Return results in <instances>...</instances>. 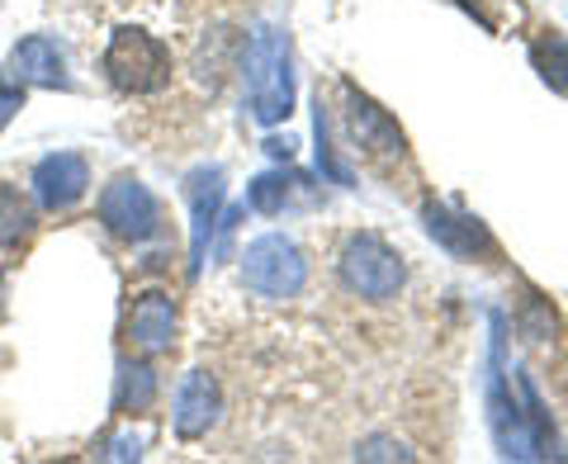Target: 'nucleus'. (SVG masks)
Wrapping results in <instances>:
<instances>
[{
  "instance_id": "obj_11",
  "label": "nucleus",
  "mask_w": 568,
  "mask_h": 464,
  "mask_svg": "<svg viewBox=\"0 0 568 464\" xmlns=\"http://www.w3.org/2000/svg\"><path fill=\"white\" fill-rule=\"evenodd\" d=\"M422 219H426V232L446 246L450 256L459 261H478V256H493L497 246H493V232L474 219V213H459L450 204H426L422 209Z\"/></svg>"
},
{
  "instance_id": "obj_10",
  "label": "nucleus",
  "mask_w": 568,
  "mask_h": 464,
  "mask_svg": "<svg viewBox=\"0 0 568 464\" xmlns=\"http://www.w3.org/2000/svg\"><path fill=\"white\" fill-rule=\"evenodd\" d=\"M219 413H223L219 380H213L209 370H190L185 380H181V389H175V413H171L175 436H181V441L209 436V426L219 422Z\"/></svg>"
},
{
  "instance_id": "obj_9",
  "label": "nucleus",
  "mask_w": 568,
  "mask_h": 464,
  "mask_svg": "<svg viewBox=\"0 0 568 464\" xmlns=\"http://www.w3.org/2000/svg\"><path fill=\"white\" fill-rule=\"evenodd\" d=\"M85 190H91V167H85V157H77V152H52L33 167V200L48 213L81 204Z\"/></svg>"
},
{
  "instance_id": "obj_19",
  "label": "nucleus",
  "mask_w": 568,
  "mask_h": 464,
  "mask_svg": "<svg viewBox=\"0 0 568 464\" xmlns=\"http://www.w3.org/2000/svg\"><path fill=\"white\" fill-rule=\"evenodd\" d=\"M455 6H465L474 20L484 29H493V33H507V29H517L526 20L521 0H455Z\"/></svg>"
},
{
  "instance_id": "obj_18",
  "label": "nucleus",
  "mask_w": 568,
  "mask_h": 464,
  "mask_svg": "<svg viewBox=\"0 0 568 464\" xmlns=\"http://www.w3.org/2000/svg\"><path fill=\"white\" fill-rule=\"evenodd\" d=\"M152 399H156L152 365H123V374H119V413H148Z\"/></svg>"
},
{
  "instance_id": "obj_23",
  "label": "nucleus",
  "mask_w": 568,
  "mask_h": 464,
  "mask_svg": "<svg viewBox=\"0 0 568 464\" xmlns=\"http://www.w3.org/2000/svg\"><path fill=\"white\" fill-rule=\"evenodd\" d=\"M355 455H361V460H413V451H403V445L394 451V445H388V441H365Z\"/></svg>"
},
{
  "instance_id": "obj_17",
  "label": "nucleus",
  "mask_w": 568,
  "mask_h": 464,
  "mask_svg": "<svg viewBox=\"0 0 568 464\" xmlns=\"http://www.w3.org/2000/svg\"><path fill=\"white\" fill-rule=\"evenodd\" d=\"M298 185H304V175H284V171H265L252 181V209L256 213H284L294 204Z\"/></svg>"
},
{
  "instance_id": "obj_20",
  "label": "nucleus",
  "mask_w": 568,
  "mask_h": 464,
  "mask_svg": "<svg viewBox=\"0 0 568 464\" xmlns=\"http://www.w3.org/2000/svg\"><path fill=\"white\" fill-rule=\"evenodd\" d=\"M313 133H317V167H323L327 175H332V181H351V175H346V167L342 162H336V157H332V142H327V114H323V100H317V119H313Z\"/></svg>"
},
{
  "instance_id": "obj_21",
  "label": "nucleus",
  "mask_w": 568,
  "mask_h": 464,
  "mask_svg": "<svg viewBox=\"0 0 568 464\" xmlns=\"http://www.w3.org/2000/svg\"><path fill=\"white\" fill-rule=\"evenodd\" d=\"M24 110V91L20 85H0V133L10 129V119Z\"/></svg>"
},
{
  "instance_id": "obj_6",
  "label": "nucleus",
  "mask_w": 568,
  "mask_h": 464,
  "mask_svg": "<svg viewBox=\"0 0 568 464\" xmlns=\"http://www.w3.org/2000/svg\"><path fill=\"white\" fill-rule=\"evenodd\" d=\"M342 119H346V133H351V142H355V152H365L369 162L394 167V162H403V157H407L403 129H398V123L388 119L365 91H355L351 81L342 85Z\"/></svg>"
},
{
  "instance_id": "obj_2",
  "label": "nucleus",
  "mask_w": 568,
  "mask_h": 464,
  "mask_svg": "<svg viewBox=\"0 0 568 464\" xmlns=\"http://www.w3.org/2000/svg\"><path fill=\"white\" fill-rule=\"evenodd\" d=\"M503 313H493V346H488V422L497 436V451L507 460H549L555 451L540 441V432L521 413V399L507 374V346H503Z\"/></svg>"
},
{
  "instance_id": "obj_16",
  "label": "nucleus",
  "mask_w": 568,
  "mask_h": 464,
  "mask_svg": "<svg viewBox=\"0 0 568 464\" xmlns=\"http://www.w3.org/2000/svg\"><path fill=\"white\" fill-rule=\"evenodd\" d=\"M530 67L540 71V81L549 85V91L568 95V39H559V33H540V39L530 43Z\"/></svg>"
},
{
  "instance_id": "obj_7",
  "label": "nucleus",
  "mask_w": 568,
  "mask_h": 464,
  "mask_svg": "<svg viewBox=\"0 0 568 464\" xmlns=\"http://www.w3.org/2000/svg\"><path fill=\"white\" fill-rule=\"evenodd\" d=\"M100 223L119 242H152L156 228H162V209H156V194L138 175H119L100 194Z\"/></svg>"
},
{
  "instance_id": "obj_5",
  "label": "nucleus",
  "mask_w": 568,
  "mask_h": 464,
  "mask_svg": "<svg viewBox=\"0 0 568 464\" xmlns=\"http://www.w3.org/2000/svg\"><path fill=\"white\" fill-rule=\"evenodd\" d=\"M242 284L261 299H294L308 284L304 246L284 232H265L242 252Z\"/></svg>"
},
{
  "instance_id": "obj_12",
  "label": "nucleus",
  "mask_w": 568,
  "mask_h": 464,
  "mask_svg": "<svg viewBox=\"0 0 568 464\" xmlns=\"http://www.w3.org/2000/svg\"><path fill=\"white\" fill-rule=\"evenodd\" d=\"M175 323H181L175 299L162 294V290H148V294H138L133 309H129V342L142 355H162L175 342Z\"/></svg>"
},
{
  "instance_id": "obj_8",
  "label": "nucleus",
  "mask_w": 568,
  "mask_h": 464,
  "mask_svg": "<svg viewBox=\"0 0 568 464\" xmlns=\"http://www.w3.org/2000/svg\"><path fill=\"white\" fill-rule=\"evenodd\" d=\"M185 200H190V280H200L209 261V242L223 219V171L200 167L185 175Z\"/></svg>"
},
{
  "instance_id": "obj_24",
  "label": "nucleus",
  "mask_w": 568,
  "mask_h": 464,
  "mask_svg": "<svg viewBox=\"0 0 568 464\" xmlns=\"http://www.w3.org/2000/svg\"><path fill=\"white\" fill-rule=\"evenodd\" d=\"M265 152H271V157H284V162H290V157H294V138H265Z\"/></svg>"
},
{
  "instance_id": "obj_4",
  "label": "nucleus",
  "mask_w": 568,
  "mask_h": 464,
  "mask_svg": "<svg viewBox=\"0 0 568 464\" xmlns=\"http://www.w3.org/2000/svg\"><path fill=\"white\" fill-rule=\"evenodd\" d=\"M336 271H342V284L351 294H361L369 303L398 299L403 280H407L403 256L384 238H375V232H355V238H346L342 256H336Z\"/></svg>"
},
{
  "instance_id": "obj_22",
  "label": "nucleus",
  "mask_w": 568,
  "mask_h": 464,
  "mask_svg": "<svg viewBox=\"0 0 568 464\" xmlns=\"http://www.w3.org/2000/svg\"><path fill=\"white\" fill-rule=\"evenodd\" d=\"M100 455H104V460H138V455H142V441H138L133 432H123V436H114L110 445H104Z\"/></svg>"
},
{
  "instance_id": "obj_15",
  "label": "nucleus",
  "mask_w": 568,
  "mask_h": 464,
  "mask_svg": "<svg viewBox=\"0 0 568 464\" xmlns=\"http://www.w3.org/2000/svg\"><path fill=\"white\" fill-rule=\"evenodd\" d=\"M517 332L526 336L530 346H540V351H549L564 336L559 313L549 309V299H540V294H526V303L517 309Z\"/></svg>"
},
{
  "instance_id": "obj_3",
  "label": "nucleus",
  "mask_w": 568,
  "mask_h": 464,
  "mask_svg": "<svg viewBox=\"0 0 568 464\" xmlns=\"http://www.w3.org/2000/svg\"><path fill=\"white\" fill-rule=\"evenodd\" d=\"M104 77L123 95H156L171 85V52L156 33L123 24L104 48Z\"/></svg>"
},
{
  "instance_id": "obj_13",
  "label": "nucleus",
  "mask_w": 568,
  "mask_h": 464,
  "mask_svg": "<svg viewBox=\"0 0 568 464\" xmlns=\"http://www.w3.org/2000/svg\"><path fill=\"white\" fill-rule=\"evenodd\" d=\"M10 71L20 85H43V91H67L71 77H67V58L62 48L43 39V33H29L10 48Z\"/></svg>"
},
{
  "instance_id": "obj_1",
  "label": "nucleus",
  "mask_w": 568,
  "mask_h": 464,
  "mask_svg": "<svg viewBox=\"0 0 568 464\" xmlns=\"http://www.w3.org/2000/svg\"><path fill=\"white\" fill-rule=\"evenodd\" d=\"M242 77H246V100L252 114L271 129V123L294 114V62H290V33H280L275 24H261L246 43L242 58Z\"/></svg>"
},
{
  "instance_id": "obj_14",
  "label": "nucleus",
  "mask_w": 568,
  "mask_h": 464,
  "mask_svg": "<svg viewBox=\"0 0 568 464\" xmlns=\"http://www.w3.org/2000/svg\"><path fill=\"white\" fill-rule=\"evenodd\" d=\"M33 223H39V213H33V204L20 194V185L0 181V246L29 242L33 238Z\"/></svg>"
}]
</instances>
